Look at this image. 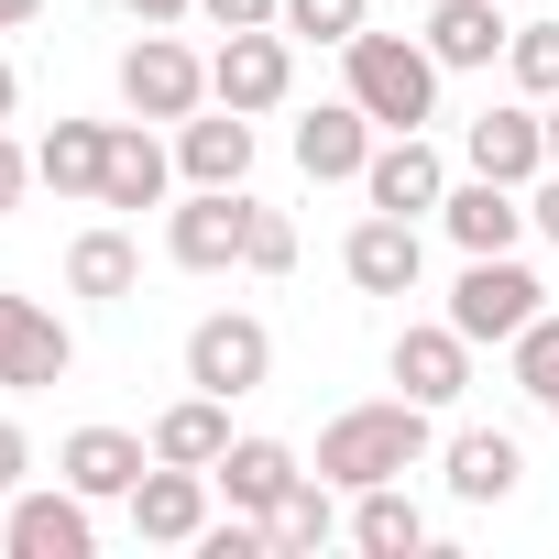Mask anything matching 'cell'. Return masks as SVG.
Listing matches in <instances>:
<instances>
[{"mask_svg": "<svg viewBox=\"0 0 559 559\" xmlns=\"http://www.w3.org/2000/svg\"><path fill=\"white\" fill-rule=\"evenodd\" d=\"M428 417L439 406H417V395H384V406H341L330 428H319V461L308 472H330L341 493H362V483H406L439 439H428Z\"/></svg>", "mask_w": 559, "mask_h": 559, "instance_id": "6da1fadb", "label": "cell"}, {"mask_svg": "<svg viewBox=\"0 0 559 559\" xmlns=\"http://www.w3.org/2000/svg\"><path fill=\"white\" fill-rule=\"evenodd\" d=\"M341 78H352V99L373 110V132H428L439 121V56H428V34H352L341 45Z\"/></svg>", "mask_w": 559, "mask_h": 559, "instance_id": "7a4b0ae2", "label": "cell"}, {"mask_svg": "<svg viewBox=\"0 0 559 559\" xmlns=\"http://www.w3.org/2000/svg\"><path fill=\"white\" fill-rule=\"evenodd\" d=\"M537 308H548V286H537L515 252H472V263H461V286H450V330H461L472 352H483V341H515Z\"/></svg>", "mask_w": 559, "mask_h": 559, "instance_id": "3957f363", "label": "cell"}, {"mask_svg": "<svg viewBox=\"0 0 559 559\" xmlns=\"http://www.w3.org/2000/svg\"><path fill=\"white\" fill-rule=\"evenodd\" d=\"M209 99V56L176 45V23H143V45H121V110L132 121H187Z\"/></svg>", "mask_w": 559, "mask_h": 559, "instance_id": "277c9868", "label": "cell"}, {"mask_svg": "<svg viewBox=\"0 0 559 559\" xmlns=\"http://www.w3.org/2000/svg\"><path fill=\"white\" fill-rule=\"evenodd\" d=\"M286 88H297V34L286 23H252V34H219V56H209V99H230V110H286Z\"/></svg>", "mask_w": 559, "mask_h": 559, "instance_id": "5b68a950", "label": "cell"}, {"mask_svg": "<svg viewBox=\"0 0 559 559\" xmlns=\"http://www.w3.org/2000/svg\"><path fill=\"white\" fill-rule=\"evenodd\" d=\"M241 241H252V198H241V187H187V198L165 209V252H176L187 274H230Z\"/></svg>", "mask_w": 559, "mask_h": 559, "instance_id": "8992f818", "label": "cell"}, {"mask_svg": "<svg viewBox=\"0 0 559 559\" xmlns=\"http://www.w3.org/2000/svg\"><path fill=\"white\" fill-rule=\"evenodd\" d=\"M263 373H274V330H263L252 308H219V319L187 330V384H209V395H263Z\"/></svg>", "mask_w": 559, "mask_h": 559, "instance_id": "52a82bcc", "label": "cell"}, {"mask_svg": "<svg viewBox=\"0 0 559 559\" xmlns=\"http://www.w3.org/2000/svg\"><path fill=\"white\" fill-rule=\"evenodd\" d=\"M78 373V330L45 308V297H0V384L12 395H45Z\"/></svg>", "mask_w": 559, "mask_h": 559, "instance_id": "ba28073f", "label": "cell"}, {"mask_svg": "<svg viewBox=\"0 0 559 559\" xmlns=\"http://www.w3.org/2000/svg\"><path fill=\"white\" fill-rule=\"evenodd\" d=\"M461 165L493 176V187H537V176H548V121H537V99H493V110L461 132Z\"/></svg>", "mask_w": 559, "mask_h": 559, "instance_id": "9c48e42d", "label": "cell"}, {"mask_svg": "<svg viewBox=\"0 0 559 559\" xmlns=\"http://www.w3.org/2000/svg\"><path fill=\"white\" fill-rule=\"evenodd\" d=\"M362 198H373V209H395V219H428V209L450 198V154H439L428 132H384V143H373V165H362Z\"/></svg>", "mask_w": 559, "mask_h": 559, "instance_id": "30bf717a", "label": "cell"}, {"mask_svg": "<svg viewBox=\"0 0 559 559\" xmlns=\"http://www.w3.org/2000/svg\"><path fill=\"white\" fill-rule=\"evenodd\" d=\"M384 373H395V395H417V406H461V395H472V341H461L450 319H417V330H395Z\"/></svg>", "mask_w": 559, "mask_h": 559, "instance_id": "8fae6325", "label": "cell"}, {"mask_svg": "<svg viewBox=\"0 0 559 559\" xmlns=\"http://www.w3.org/2000/svg\"><path fill=\"white\" fill-rule=\"evenodd\" d=\"M0 548L12 559H88L99 526H88V493L56 483V493H12V515H0Z\"/></svg>", "mask_w": 559, "mask_h": 559, "instance_id": "7c38bea8", "label": "cell"}, {"mask_svg": "<svg viewBox=\"0 0 559 559\" xmlns=\"http://www.w3.org/2000/svg\"><path fill=\"white\" fill-rule=\"evenodd\" d=\"M143 472H154V439H132V428H67V450H56V483H78L88 504H132Z\"/></svg>", "mask_w": 559, "mask_h": 559, "instance_id": "4fadbf2b", "label": "cell"}, {"mask_svg": "<svg viewBox=\"0 0 559 559\" xmlns=\"http://www.w3.org/2000/svg\"><path fill=\"white\" fill-rule=\"evenodd\" d=\"M341 274H352L362 297H417V274H428V241H417V219L373 209V219L341 241Z\"/></svg>", "mask_w": 559, "mask_h": 559, "instance_id": "5bb4252c", "label": "cell"}, {"mask_svg": "<svg viewBox=\"0 0 559 559\" xmlns=\"http://www.w3.org/2000/svg\"><path fill=\"white\" fill-rule=\"evenodd\" d=\"M362 165H373V110L341 88V99H319L308 121H297V176H319V187H362Z\"/></svg>", "mask_w": 559, "mask_h": 559, "instance_id": "9a60e30c", "label": "cell"}, {"mask_svg": "<svg viewBox=\"0 0 559 559\" xmlns=\"http://www.w3.org/2000/svg\"><path fill=\"white\" fill-rule=\"evenodd\" d=\"M209 472H187V461H154L143 483H132V537H154V548H198V526H209Z\"/></svg>", "mask_w": 559, "mask_h": 559, "instance_id": "2e32d148", "label": "cell"}, {"mask_svg": "<svg viewBox=\"0 0 559 559\" xmlns=\"http://www.w3.org/2000/svg\"><path fill=\"white\" fill-rule=\"evenodd\" d=\"M176 176L187 187H241L252 176V110H230V99L219 110H187L176 121Z\"/></svg>", "mask_w": 559, "mask_h": 559, "instance_id": "e0dca14e", "label": "cell"}, {"mask_svg": "<svg viewBox=\"0 0 559 559\" xmlns=\"http://www.w3.org/2000/svg\"><path fill=\"white\" fill-rule=\"evenodd\" d=\"M439 230L461 241V252H515L537 219H526V187H493V176H461L450 198H439Z\"/></svg>", "mask_w": 559, "mask_h": 559, "instance_id": "ac0fdd59", "label": "cell"}, {"mask_svg": "<svg viewBox=\"0 0 559 559\" xmlns=\"http://www.w3.org/2000/svg\"><path fill=\"white\" fill-rule=\"evenodd\" d=\"M504 45H515L504 0H428V56H439L450 78H472V67H504Z\"/></svg>", "mask_w": 559, "mask_h": 559, "instance_id": "d6986e66", "label": "cell"}, {"mask_svg": "<svg viewBox=\"0 0 559 559\" xmlns=\"http://www.w3.org/2000/svg\"><path fill=\"white\" fill-rule=\"evenodd\" d=\"M297 472H308V461H297L286 439H230V450L209 461V483H219V493H230L241 515H274V504L297 493Z\"/></svg>", "mask_w": 559, "mask_h": 559, "instance_id": "ffe728a7", "label": "cell"}, {"mask_svg": "<svg viewBox=\"0 0 559 559\" xmlns=\"http://www.w3.org/2000/svg\"><path fill=\"white\" fill-rule=\"evenodd\" d=\"M176 187V154L143 132V121H110V165H99V209H165Z\"/></svg>", "mask_w": 559, "mask_h": 559, "instance_id": "44dd1931", "label": "cell"}, {"mask_svg": "<svg viewBox=\"0 0 559 559\" xmlns=\"http://www.w3.org/2000/svg\"><path fill=\"white\" fill-rule=\"evenodd\" d=\"M439 472H450V493H461V504H504V493L526 483V450H515L504 428H461V439L439 450Z\"/></svg>", "mask_w": 559, "mask_h": 559, "instance_id": "7402d4cb", "label": "cell"}, {"mask_svg": "<svg viewBox=\"0 0 559 559\" xmlns=\"http://www.w3.org/2000/svg\"><path fill=\"white\" fill-rule=\"evenodd\" d=\"M143 439H154V461H187V472H209V461L230 450V395H209V384H198V395H176V406H165Z\"/></svg>", "mask_w": 559, "mask_h": 559, "instance_id": "603a6c76", "label": "cell"}, {"mask_svg": "<svg viewBox=\"0 0 559 559\" xmlns=\"http://www.w3.org/2000/svg\"><path fill=\"white\" fill-rule=\"evenodd\" d=\"M99 165H110V121H56L34 143V187L56 198H99Z\"/></svg>", "mask_w": 559, "mask_h": 559, "instance_id": "cb8c5ba5", "label": "cell"}, {"mask_svg": "<svg viewBox=\"0 0 559 559\" xmlns=\"http://www.w3.org/2000/svg\"><path fill=\"white\" fill-rule=\"evenodd\" d=\"M352 548H373V559H417V548H428L417 493H406V483H362V493H352Z\"/></svg>", "mask_w": 559, "mask_h": 559, "instance_id": "d4e9b609", "label": "cell"}, {"mask_svg": "<svg viewBox=\"0 0 559 559\" xmlns=\"http://www.w3.org/2000/svg\"><path fill=\"white\" fill-rule=\"evenodd\" d=\"M67 286H78L88 308H121V297L143 286V252H132V230H78V241H67Z\"/></svg>", "mask_w": 559, "mask_h": 559, "instance_id": "484cf974", "label": "cell"}, {"mask_svg": "<svg viewBox=\"0 0 559 559\" xmlns=\"http://www.w3.org/2000/svg\"><path fill=\"white\" fill-rule=\"evenodd\" d=\"M330 493H341L330 472H297V493L263 515V526H274V559H308V548H330V537H341V504H330Z\"/></svg>", "mask_w": 559, "mask_h": 559, "instance_id": "4316f807", "label": "cell"}, {"mask_svg": "<svg viewBox=\"0 0 559 559\" xmlns=\"http://www.w3.org/2000/svg\"><path fill=\"white\" fill-rule=\"evenodd\" d=\"M504 352H515V384H526V406H537V417H559V319L537 308V319H526Z\"/></svg>", "mask_w": 559, "mask_h": 559, "instance_id": "83f0119b", "label": "cell"}, {"mask_svg": "<svg viewBox=\"0 0 559 559\" xmlns=\"http://www.w3.org/2000/svg\"><path fill=\"white\" fill-rule=\"evenodd\" d=\"M504 78H515V99H559V23H515Z\"/></svg>", "mask_w": 559, "mask_h": 559, "instance_id": "f1b7e54d", "label": "cell"}, {"mask_svg": "<svg viewBox=\"0 0 559 559\" xmlns=\"http://www.w3.org/2000/svg\"><path fill=\"white\" fill-rule=\"evenodd\" d=\"M373 23V0H286V34L297 45H352Z\"/></svg>", "mask_w": 559, "mask_h": 559, "instance_id": "f546056e", "label": "cell"}, {"mask_svg": "<svg viewBox=\"0 0 559 559\" xmlns=\"http://www.w3.org/2000/svg\"><path fill=\"white\" fill-rule=\"evenodd\" d=\"M241 274H297V219H286V209H252V241H241Z\"/></svg>", "mask_w": 559, "mask_h": 559, "instance_id": "4dcf8cb0", "label": "cell"}, {"mask_svg": "<svg viewBox=\"0 0 559 559\" xmlns=\"http://www.w3.org/2000/svg\"><path fill=\"white\" fill-rule=\"evenodd\" d=\"M219 34H252V23H286V0H198Z\"/></svg>", "mask_w": 559, "mask_h": 559, "instance_id": "1f68e13d", "label": "cell"}, {"mask_svg": "<svg viewBox=\"0 0 559 559\" xmlns=\"http://www.w3.org/2000/svg\"><path fill=\"white\" fill-rule=\"evenodd\" d=\"M23 187H34V154H23L12 132H0V219H12V209H23Z\"/></svg>", "mask_w": 559, "mask_h": 559, "instance_id": "d6a6232c", "label": "cell"}, {"mask_svg": "<svg viewBox=\"0 0 559 559\" xmlns=\"http://www.w3.org/2000/svg\"><path fill=\"white\" fill-rule=\"evenodd\" d=\"M23 472H34V439H23L12 417H0V504H12V493H23Z\"/></svg>", "mask_w": 559, "mask_h": 559, "instance_id": "836d02e7", "label": "cell"}, {"mask_svg": "<svg viewBox=\"0 0 559 559\" xmlns=\"http://www.w3.org/2000/svg\"><path fill=\"white\" fill-rule=\"evenodd\" d=\"M526 219H537V230H548V241H559V165H548V176H537V187H526Z\"/></svg>", "mask_w": 559, "mask_h": 559, "instance_id": "e575fe53", "label": "cell"}, {"mask_svg": "<svg viewBox=\"0 0 559 559\" xmlns=\"http://www.w3.org/2000/svg\"><path fill=\"white\" fill-rule=\"evenodd\" d=\"M121 12H132V23H187L198 0H121Z\"/></svg>", "mask_w": 559, "mask_h": 559, "instance_id": "d590c367", "label": "cell"}, {"mask_svg": "<svg viewBox=\"0 0 559 559\" xmlns=\"http://www.w3.org/2000/svg\"><path fill=\"white\" fill-rule=\"evenodd\" d=\"M23 23H45V0H0V34H23Z\"/></svg>", "mask_w": 559, "mask_h": 559, "instance_id": "8d00e7d4", "label": "cell"}, {"mask_svg": "<svg viewBox=\"0 0 559 559\" xmlns=\"http://www.w3.org/2000/svg\"><path fill=\"white\" fill-rule=\"evenodd\" d=\"M23 110V78H12V56H0V121H12Z\"/></svg>", "mask_w": 559, "mask_h": 559, "instance_id": "74e56055", "label": "cell"}, {"mask_svg": "<svg viewBox=\"0 0 559 559\" xmlns=\"http://www.w3.org/2000/svg\"><path fill=\"white\" fill-rule=\"evenodd\" d=\"M537 121H548V165H559V99H537Z\"/></svg>", "mask_w": 559, "mask_h": 559, "instance_id": "f35d334b", "label": "cell"}]
</instances>
